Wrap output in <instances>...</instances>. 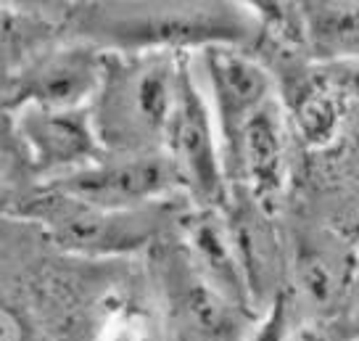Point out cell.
Masks as SVG:
<instances>
[{
	"label": "cell",
	"mask_w": 359,
	"mask_h": 341,
	"mask_svg": "<svg viewBox=\"0 0 359 341\" xmlns=\"http://www.w3.org/2000/svg\"><path fill=\"white\" fill-rule=\"evenodd\" d=\"M167 286L172 307L177 312L182 341H248L259 315L236 305L203 278L185 249L169 257Z\"/></svg>",
	"instance_id": "12"
},
{
	"label": "cell",
	"mask_w": 359,
	"mask_h": 341,
	"mask_svg": "<svg viewBox=\"0 0 359 341\" xmlns=\"http://www.w3.org/2000/svg\"><path fill=\"white\" fill-rule=\"evenodd\" d=\"M304 48L314 64L359 61V3H299Z\"/></svg>",
	"instance_id": "14"
},
{
	"label": "cell",
	"mask_w": 359,
	"mask_h": 341,
	"mask_svg": "<svg viewBox=\"0 0 359 341\" xmlns=\"http://www.w3.org/2000/svg\"><path fill=\"white\" fill-rule=\"evenodd\" d=\"M109 341H143V320H140V326H137V328H135L133 318L119 320V326H114Z\"/></svg>",
	"instance_id": "19"
},
{
	"label": "cell",
	"mask_w": 359,
	"mask_h": 341,
	"mask_svg": "<svg viewBox=\"0 0 359 341\" xmlns=\"http://www.w3.org/2000/svg\"><path fill=\"white\" fill-rule=\"evenodd\" d=\"M327 151H336V170L338 180L348 188V194H354L359 199V130L354 135H348V140L338 138L336 146H330Z\"/></svg>",
	"instance_id": "16"
},
{
	"label": "cell",
	"mask_w": 359,
	"mask_h": 341,
	"mask_svg": "<svg viewBox=\"0 0 359 341\" xmlns=\"http://www.w3.org/2000/svg\"><path fill=\"white\" fill-rule=\"evenodd\" d=\"M201 72L209 88L206 98L212 103L227 167L246 122L275 98V77L262 58L236 46L203 48Z\"/></svg>",
	"instance_id": "8"
},
{
	"label": "cell",
	"mask_w": 359,
	"mask_h": 341,
	"mask_svg": "<svg viewBox=\"0 0 359 341\" xmlns=\"http://www.w3.org/2000/svg\"><path fill=\"white\" fill-rule=\"evenodd\" d=\"M291 125L275 95L246 122L227 164L230 185H241L259 204L278 212L291 180Z\"/></svg>",
	"instance_id": "10"
},
{
	"label": "cell",
	"mask_w": 359,
	"mask_h": 341,
	"mask_svg": "<svg viewBox=\"0 0 359 341\" xmlns=\"http://www.w3.org/2000/svg\"><path fill=\"white\" fill-rule=\"evenodd\" d=\"M106 72L109 58L93 43L53 48L13 77L6 101L13 112L22 106L90 109V101L101 95Z\"/></svg>",
	"instance_id": "9"
},
{
	"label": "cell",
	"mask_w": 359,
	"mask_h": 341,
	"mask_svg": "<svg viewBox=\"0 0 359 341\" xmlns=\"http://www.w3.org/2000/svg\"><path fill=\"white\" fill-rule=\"evenodd\" d=\"M336 323L344 328V333H346L348 339L359 341V281H357V286H354L346 307H344V312H341V318H338Z\"/></svg>",
	"instance_id": "18"
},
{
	"label": "cell",
	"mask_w": 359,
	"mask_h": 341,
	"mask_svg": "<svg viewBox=\"0 0 359 341\" xmlns=\"http://www.w3.org/2000/svg\"><path fill=\"white\" fill-rule=\"evenodd\" d=\"M182 249L193 267L227 299L257 315L248 299L246 281L241 273V262L222 206H198L193 215H188V220L182 222Z\"/></svg>",
	"instance_id": "13"
},
{
	"label": "cell",
	"mask_w": 359,
	"mask_h": 341,
	"mask_svg": "<svg viewBox=\"0 0 359 341\" xmlns=\"http://www.w3.org/2000/svg\"><path fill=\"white\" fill-rule=\"evenodd\" d=\"M293 341H351L336 320H309L299 323Z\"/></svg>",
	"instance_id": "17"
},
{
	"label": "cell",
	"mask_w": 359,
	"mask_h": 341,
	"mask_svg": "<svg viewBox=\"0 0 359 341\" xmlns=\"http://www.w3.org/2000/svg\"><path fill=\"white\" fill-rule=\"evenodd\" d=\"M185 53H143L116 72L109 64L95 109L98 133L106 148L127 154H154L164 148L172 114L177 106L180 69Z\"/></svg>",
	"instance_id": "2"
},
{
	"label": "cell",
	"mask_w": 359,
	"mask_h": 341,
	"mask_svg": "<svg viewBox=\"0 0 359 341\" xmlns=\"http://www.w3.org/2000/svg\"><path fill=\"white\" fill-rule=\"evenodd\" d=\"M16 133L29 161L53 178L98 164L106 159V146L90 109H16Z\"/></svg>",
	"instance_id": "11"
},
{
	"label": "cell",
	"mask_w": 359,
	"mask_h": 341,
	"mask_svg": "<svg viewBox=\"0 0 359 341\" xmlns=\"http://www.w3.org/2000/svg\"><path fill=\"white\" fill-rule=\"evenodd\" d=\"M175 185H182V182L164 151L127 154V156L116 154L114 159L106 156L98 164H90L48 182V188H53L58 194L79 199L98 209H109V212L146 209L156 199L172 194Z\"/></svg>",
	"instance_id": "6"
},
{
	"label": "cell",
	"mask_w": 359,
	"mask_h": 341,
	"mask_svg": "<svg viewBox=\"0 0 359 341\" xmlns=\"http://www.w3.org/2000/svg\"><path fill=\"white\" fill-rule=\"evenodd\" d=\"M93 46L137 53H182L185 48H243L262 32L254 8L236 3H119L90 11Z\"/></svg>",
	"instance_id": "1"
},
{
	"label": "cell",
	"mask_w": 359,
	"mask_h": 341,
	"mask_svg": "<svg viewBox=\"0 0 359 341\" xmlns=\"http://www.w3.org/2000/svg\"><path fill=\"white\" fill-rule=\"evenodd\" d=\"M359 281V243L336 225H302L288 241V299L293 315L338 320Z\"/></svg>",
	"instance_id": "3"
},
{
	"label": "cell",
	"mask_w": 359,
	"mask_h": 341,
	"mask_svg": "<svg viewBox=\"0 0 359 341\" xmlns=\"http://www.w3.org/2000/svg\"><path fill=\"white\" fill-rule=\"evenodd\" d=\"M296 315H293L291 299H288V291L272 305V307L259 318L257 328L251 330L248 341H293V333H296V326L293 323Z\"/></svg>",
	"instance_id": "15"
},
{
	"label": "cell",
	"mask_w": 359,
	"mask_h": 341,
	"mask_svg": "<svg viewBox=\"0 0 359 341\" xmlns=\"http://www.w3.org/2000/svg\"><path fill=\"white\" fill-rule=\"evenodd\" d=\"M180 341H182V339H180Z\"/></svg>",
	"instance_id": "20"
},
{
	"label": "cell",
	"mask_w": 359,
	"mask_h": 341,
	"mask_svg": "<svg viewBox=\"0 0 359 341\" xmlns=\"http://www.w3.org/2000/svg\"><path fill=\"white\" fill-rule=\"evenodd\" d=\"M167 154L180 182L198 201V206H222L230 194L224 151L219 130L214 122V112L203 88L196 80V72L188 56H182L180 69L177 106L164 140Z\"/></svg>",
	"instance_id": "4"
},
{
	"label": "cell",
	"mask_w": 359,
	"mask_h": 341,
	"mask_svg": "<svg viewBox=\"0 0 359 341\" xmlns=\"http://www.w3.org/2000/svg\"><path fill=\"white\" fill-rule=\"evenodd\" d=\"M29 215L40 220L58 246L77 254H122L146 246L156 233L151 212H109L45 185L29 204Z\"/></svg>",
	"instance_id": "5"
},
{
	"label": "cell",
	"mask_w": 359,
	"mask_h": 341,
	"mask_svg": "<svg viewBox=\"0 0 359 341\" xmlns=\"http://www.w3.org/2000/svg\"><path fill=\"white\" fill-rule=\"evenodd\" d=\"M222 212L233 236L251 307L262 318L288 291V241L278 217L241 185H230Z\"/></svg>",
	"instance_id": "7"
}]
</instances>
